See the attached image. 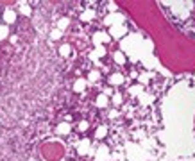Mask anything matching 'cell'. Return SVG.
Returning a JSON list of instances; mask_svg holds the SVG:
<instances>
[{
    "label": "cell",
    "instance_id": "obj_5",
    "mask_svg": "<svg viewBox=\"0 0 195 161\" xmlns=\"http://www.w3.org/2000/svg\"><path fill=\"white\" fill-rule=\"evenodd\" d=\"M59 52H61L63 56H68V54H70V47H68V45H63L61 48H59Z\"/></svg>",
    "mask_w": 195,
    "mask_h": 161
},
{
    "label": "cell",
    "instance_id": "obj_11",
    "mask_svg": "<svg viewBox=\"0 0 195 161\" xmlns=\"http://www.w3.org/2000/svg\"><path fill=\"white\" fill-rule=\"evenodd\" d=\"M97 104H99V106H106V97H99Z\"/></svg>",
    "mask_w": 195,
    "mask_h": 161
},
{
    "label": "cell",
    "instance_id": "obj_14",
    "mask_svg": "<svg viewBox=\"0 0 195 161\" xmlns=\"http://www.w3.org/2000/svg\"><path fill=\"white\" fill-rule=\"evenodd\" d=\"M66 25H68V20H64V18L59 20V27H66Z\"/></svg>",
    "mask_w": 195,
    "mask_h": 161
},
{
    "label": "cell",
    "instance_id": "obj_13",
    "mask_svg": "<svg viewBox=\"0 0 195 161\" xmlns=\"http://www.w3.org/2000/svg\"><path fill=\"white\" fill-rule=\"evenodd\" d=\"M115 59H116L118 63H123V61H122V59H123V57H122V54H115Z\"/></svg>",
    "mask_w": 195,
    "mask_h": 161
},
{
    "label": "cell",
    "instance_id": "obj_8",
    "mask_svg": "<svg viewBox=\"0 0 195 161\" xmlns=\"http://www.w3.org/2000/svg\"><path fill=\"white\" fill-rule=\"evenodd\" d=\"M92 16H93V11H86V13L82 14V20H90Z\"/></svg>",
    "mask_w": 195,
    "mask_h": 161
},
{
    "label": "cell",
    "instance_id": "obj_7",
    "mask_svg": "<svg viewBox=\"0 0 195 161\" xmlns=\"http://www.w3.org/2000/svg\"><path fill=\"white\" fill-rule=\"evenodd\" d=\"M86 147H88V140H84V141L81 143V149H79V152H81V154H84V152H86Z\"/></svg>",
    "mask_w": 195,
    "mask_h": 161
},
{
    "label": "cell",
    "instance_id": "obj_2",
    "mask_svg": "<svg viewBox=\"0 0 195 161\" xmlns=\"http://www.w3.org/2000/svg\"><path fill=\"white\" fill-rule=\"evenodd\" d=\"M68 131H70V125H68V124H59V125H57V132H59V134H68Z\"/></svg>",
    "mask_w": 195,
    "mask_h": 161
},
{
    "label": "cell",
    "instance_id": "obj_4",
    "mask_svg": "<svg viewBox=\"0 0 195 161\" xmlns=\"http://www.w3.org/2000/svg\"><path fill=\"white\" fill-rule=\"evenodd\" d=\"M20 11H21V13H23V14H31V7H29L27 4H21Z\"/></svg>",
    "mask_w": 195,
    "mask_h": 161
},
{
    "label": "cell",
    "instance_id": "obj_12",
    "mask_svg": "<svg viewBox=\"0 0 195 161\" xmlns=\"http://www.w3.org/2000/svg\"><path fill=\"white\" fill-rule=\"evenodd\" d=\"M104 134H106V129H104V127H100L99 131H97V136H99V138H102Z\"/></svg>",
    "mask_w": 195,
    "mask_h": 161
},
{
    "label": "cell",
    "instance_id": "obj_9",
    "mask_svg": "<svg viewBox=\"0 0 195 161\" xmlns=\"http://www.w3.org/2000/svg\"><path fill=\"white\" fill-rule=\"evenodd\" d=\"M111 82H116V84L122 82V77H120V75H113V77H111Z\"/></svg>",
    "mask_w": 195,
    "mask_h": 161
},
{
    "label": "cell",
    "instance_id": "obj_3",
    "mask_svg": "<svg viewBox=\"0 0 195 161\" xmlns=\"http://www.w3.org/2000/svg\"><path fill=\"white\" fill-rule=\"evenodd\" d=\"M7 32H9L7 25H0V40H6L7 38Z\"/></svg>",
    "mask_w": 195,
    "mask_h": 161
},
{
    "label": "cell",
    "instance_id": "obj_15",
    "mask_svg": "<svg viewBox=\"0 0 195 161\" xmlns=\"http://www.w3.org/2000/svg\"><path fill=\"white\" fill-rule=\"evenodd\" d=\"M97 77H99V74H97V72H93V74L90 75V79H93V81H95V79H97Z\"/></svg>",
    "mask_w": 195,
    "mask_h": 161
},
{
    "label": "cell",
    "instance_id": "obj_10",
    "mask_svg": "<svg viewBox=\"0 0 195 161\" xmlns=\"http://www.w3.org/2000/svg\"><path fill=\"white\" fill-rule=\"evenodd\" d=\"M50 36H52V40H57V38L61 36V32H59V31H52V34H50Z\"/></svg>",
    "mask_w": 195,
    "mask_h": 161
},
{
    "label": "cell",
    "instance_id": "obj_1",
    "mask_svg": "<svg viewBox=\"0 0 195 161\" xmlns=\"http://www.w3.org/2000/svg\"><path fill=\"white\" fill-rule=\"evenodd\" d=\"M4 20L7 21V23H13V21L16 20V13L13 9H7L6 13H4Z\"/></svg>",
    "mask_w": 195,
    "mask_h": 161
},
{
    "label": "cell",
    "instance_id": "obj_6",
    "mask_svg": "<svg viewBox=\"0 0 195 161\" xmlns=\"http://www.w3.org/2000/svg\"><path fill=\"white\" fill-rule=\"evenodd\" d=\"M82 88H84V81H77L75 82V91H82Z\"/></svg>",
    "mask_w": 195,
    "mask_h": 161
}]
</instances>
